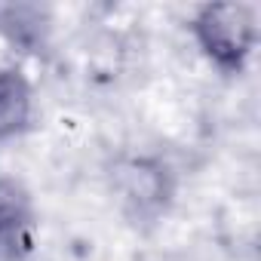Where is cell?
Wrapping results in <instances>:
<instances>
[{"label":"cell","mask_w":261,"mask_h":261,"mask_svg":"<svg viewBox=\"0 0 261 261\" xmlns=\"http://www.w3.org/2000/svg\"><path fill=\"white\" fill-rule=\"evenodd\" d=\"M203 56L224 74H240L252 56L258 19L249 4H206L191 22Z\"/></svg>","instance_id":"obj_1"},{"label":"cell","mask_w":261,"mask_h":261,"mask_svg":"<svg viewBox=\"0 0 261 261\" xmlns=\"http://www.w3.org/2000/svg\"><path fill=\"white\" fill-rule=\"evenodd\" d=\"M37 243V209L31 191L0 175V261H25Z\"/></svg>","instance_id":"obj_2"},{"label":"cell","mask_w":261,"mask_h":261,"mask_svg":"<svg viewBox=\"0 0 261 261\" xmlns=\"http://www.w3.org/2000/svg\"><path fill=\"white\" fill-rule=\"evenodd\" d=\"M34 117V89L16 65H0V142L22 136Z\"/></svg>","instance_id":"obj_3"}]
</instances>
